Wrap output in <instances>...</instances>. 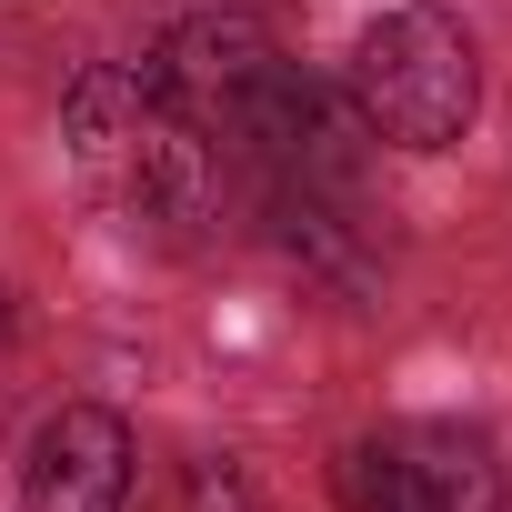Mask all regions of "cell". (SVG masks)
Returning a JSON list of instances; mask_svg holds the SVG:
<instances>
[{"instance_id": "1", "label": "cell", "mask_w": 512, "mask_h": 512, "mask_svg": "<svg viewBox=\"0 0 512 512\" xmlns=\"http://www.w3.org/2000/svg\"><path fill=\"white\" fill-rule=\"evenodd\" d=\"M61 141L131 231H191L221 201V141L171 101L151 61H91L61 101Z\"/></svg>"}, {"instance_id": "2", "label": "cell", "mask_w": 512, "mask_h": 512, "mask_svg": "<svg viewBox=\"0 0 512 512\" xmlns=\"http://www.w3.org/2000/svg\"><path fill=\"white\" fill-rule=\"evenodd\" d=\"M352 101H362V131L392 141V151H442L472 131V101H482V61H472V31L432 0H402L382 11L362 41H352Z\"/></svg>"}, {"instance_id": "3", "label": "cell", "mask_w": 512, "mask_h": 512, "mask_svg": "<svg viewBox=\"0 0 512 512\" xmlns=\"http://www.w3.org/2000/svg\"><path fill=\"white\" fill-rule=\"evenodd\" d=\"M332 492L352 512H502V462L482 432L452 422H412V432H372L332 462Z\"/></svg>"}, {"instance_id": "4", "label": "cell", "mask_w": 512, "mask_h": 512, "mask_svg": "<svg viewBox=\"0 0 512 512\" xmlns=\"http://www.w3.org/2000/svg\"><path fill=\"white\" fill-rule=\"evenodd\" d=\"M151 71L171 81V101H181L201 131H221L251 91L282 71V41H272V21H251V11H201V21H181V31L151 51Z\"/></svg>"}, {"instance_id": "5", "label": "cell", "mask_w": 512, "mask_h": 512, "mask_svg": "<svg viewBox=\"0 0 512 512\" xmlns=\"http://www.w3.org/2000/svg\"><path fill=\"white\" fill-rule=\"evenodd\" d=\"M131 502V432L101 402H71L31 432L21 462V512H121Z\"/></svg>"}, {"instance_id": "6", "label": "cell", "mask_w": 512, "mask_h": 512, "mask_svg": "<svg viewBox=\"0 0 512 512\" xmlns=\"http://www.w3.org/2000/svg\"><path fill=\"white\" fill-rule=\"evenodd\" d=\"M181 512H262V492H251L241 462H191L181 472Z\"/></svg>"}, {"instance_id": "7", "label": "cell", "mask_w": 512, "mask_h": 512, "mask_svg": "<svg viewBox=\"0 0 512 512\" xmlns=\"http://www.w3.org/2000/svg\"><path fill=\"white\" fill-rule=\"evenodd\" d=\"M0 342H11V292H0Z\"/></svg>"}]
</instances>
